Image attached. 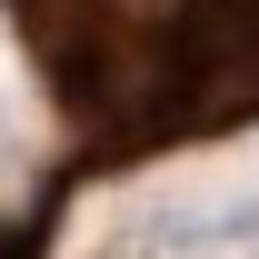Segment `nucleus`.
Returning a JSON list of instances; mask_svg holds the SVG:
<instances>
[{"mask_svg":"<svg viewBox=\"0 0 259 259\" xmlns=\"http://www.w3.org/2000/svg\"><path fill=\"white\" fill-rule=\"evenodd\" d=\"M10 20L60 110L70 180L259 120V0H10Z\"/></svg>","mask_w":259,"mask_h":259,"instance_id":"f257e3e1","label":"nucleus"},{"mask_svg":"<svg viewBox=\"0 0 259 259\" xmlns=\"http://www.w3.org/2000/svg\"><path fill=\"white\" fill-rule=\"evenodd\" d=\"M40 229H50V209H40V220H20V229H0V259H40Z\"/></svg>","mask_w":259,"mask_h":259,"instance_id":"f03ea898","label":"nucleus"}]
</instances>
